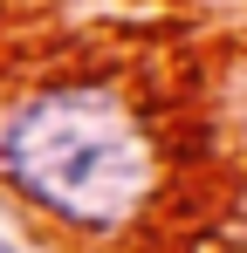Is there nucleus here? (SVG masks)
<instances>
[{
	"instance_id": "1",
	"label": "nucleus",
	"mask_w": 247,
	"mask_h": 253,
	"mask_svg": "<svg viewBox=\"0 0 247 253\" xmlns=\"http://www.w3.org/2000/svg\"><path fill=\"white\" fill-rule=\"evenodd\" d=\"M7 178L76 226H117L151 199L158 158L137 117L103 89H55L35 96L0 137Z\"/></svg>"
},
{
	"instance_id": "2",
	"label": "nucleus",
	"mask_w": 247,
	"mask_h": 253,
	"mask_svg": "<svg viewBox=\"0 0 247 253\" xmlns=\"http://www.w3.org/2000/svg\"><path fill=\"white\" fill-rule=\"evenodd\" d=\"M0 253H21V247H14V240H7V233H0Z\"/></svg>"
}]
</instances>
